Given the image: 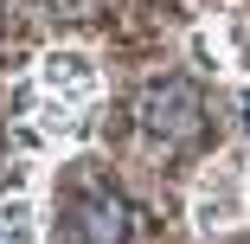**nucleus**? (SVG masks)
<instances>
[{"instance_id":"1","label":"nucleus","mask_w":250,"mask_h":244,"mask_svg":"<svg viewBox=\"0 0 250 244\" xmlns=\"http://www.w3.org/2000/svg\"><path fill=\"white\" fill-rule=\"evenodd\" d=\"M244 212H250V148L237 141L192 186V225L199 231H231V225H244Z\"/></svg>"},{"instance_id":"2","label":"nucleus","mask_w":250,"mask_h":244,"mask_svg":"<svg viewBox=\"0 0 250 244\" xmlns=\"http://www.w3.org/2000/svg\"><path fill=\"white\" fill-rule=\"evenodd\" d=\"M199 122H206V96H199L192 77L147 84V96H141V129L154 135V141H192Z\"/></svg>"},{"instance_id":"3","label":"nucleus","mask_w":250,"mask_h":244,"mask_svg":"<svg viewBox=\"0 0 250 244\" xmlns=\"http://www.w3.org/2000/svg\"><path fill=\"white\" fill-rule=\"evenodd\" d=\"M96 90H103V71L83 45H58V52L39 58V96H52V103H71V110H90Z\"/></svg>"},{"instance_id":"4","label":"nucleus","mask_w":250,"mask_h":244,"mask_svg":"<svg viewBox=\"0 0 250 244\" xmlns=\"http://www.w3.org/2000/svg\"><path fill=\"white\" fill-rule=\"evenodd\" d=\"M128 231H135V219H128V200H116V193H83L71 206L77 244H128Z\"/></svg>"},{"instance_id":"5","label":"nucleus","mask_w":250,"mask_h":244,"mask_svg":"<svg viewBox=\"0 0 250 244\" xmlns=\"http://www.w3.org/2000/svg\"><path fill=\"white\" fill-rule=\"evenodd\" d=\"M0 238L7 244H32L39 238V206L26 200V193H13V200L0 206Z\"/></svg>"},{"instance_id":"6","label":"nucleus","mask_w":250,"mask_h":244,"mask_svg":"<svg viewBox=\"0 0 250 244\" xmlns=\"http://www.w3.org/2000/svg\"><path fill=\"white\" fill-rule=\"evenodd\" d=\"M225 39H231V52H237V71H250V26L244 20H225Z\"/></svg>"},{"instance_id":"7","label":"nucleus","mask_w":250,"mask_h":244,"mask_svg":"<svg viewBox=\"0 0 250 244\" xmlns=\"http://www.w3.org/2000/svg\"><path fill=\"white\" fill-rule=\"evenodd\" d=\"M244 135H250V96H244Z\"/></svg>"}]
</instances>
